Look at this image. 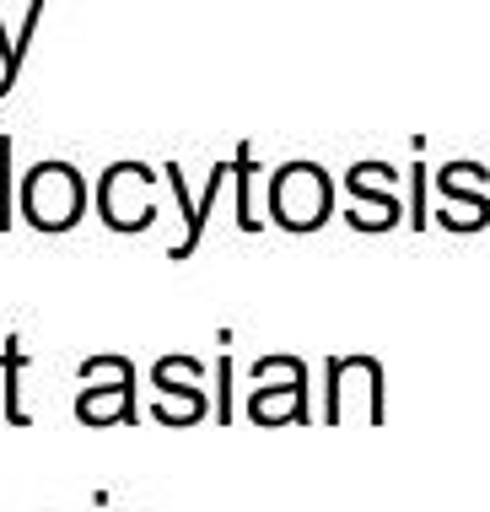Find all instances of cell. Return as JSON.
<instances>
[{
    "label": "cell",
    "mask_w": 490,
    "mask_h": 512,
    "mask_svg": "<svg viewBox=\"0 0 490 512\" xmlns=\"http://www.w3.org/2000/svg\"><path fill=\"white\" fill-rule=\"evenodd\" d=\"M92 205V189L81 178L76 162H60V157H44L22 173L17 184V216L27 221L33 232H70L81 227Z\"/></svg>",
    "instance_id": "cell-1"
},
{
    "label": "cell",
    "mask_w": 490,
    "mask_h": 512,
    "mask_svg": "<svg viewBox=\"0 0 490 512\" xmlns=\"http://www.w3.org/2000/svg\"><path fill=\"white\" fill-rule=\"evenodd\" d=\"M270 216L280 232H318L334 216V178L318 162H286L270 178Z\"/></svg>",
    "instance_id": "cell-2"
},
{
    "label": "cell",
    "mask_w": 490,
    "mask_h": 512,
    "mask_svg": "<svg viewBox=\"0 0 490 512\" xmlns=\"http://www.w3.org/2000/svg\"><path fill=\"white\" fill-rule=\"evenodd\" d=\"M157 173L146 162H108L97 178V216L108 232H146L157 221Z\"/></svg>",
    "instance_id": "cell-3"
},
{
    "label": "cell",
    "mask_w": 490,
    "mask_h": 512,
    "mask_svg": "<svg viewBox=\"0 0 490 512\" xmlns=\"http://www.w3.org/2000/svg\"><path fill=\"white\" fill-rule=\"evenodd\" d=\"M345 189L356 195V205L345 211V221L356 232H394L404 205L394 195V168L388 162H356V168L345 173Z\"/></svg>",
    "instance_id": "cell-4"
},
{
    "label": "cell",
    "mask_w": 490,
    "mask_h": 512,
    "mask_svg": "<svg viewBox=\"0 0 490 512\" xmlns=\"http://www.w3.org/2000/svg\"><path fill=\"white\" fill-rule=\"evenodd\" d=\"M383 421V372L372 356H345L329 367V421Z\"/></svg>",
    "instance_id": "cell-5"
},
{
    "label": "cell",
    "mask_w": 490,
    "mask_h": 512,
    "mask_svg": "<svg viewBox=\"0 0 490 512\" xmlns=\"http://www.w3.org/2000/svg\"><path fill=\"white\" fill-rule=\"evenodd\" d=\"M227 173H232V162H216V168H210V178H205V189H200V195H189L184 168H178V162H167V168H162L167 195L178 200V216H184V243H173V254H167V259H189L194 248H200V238H205V216H210V205H216L221 184H227Z\"/></svg>",
    "instance_id": "cell-6"
},
{
    "label": "cell",
    "mask_w": 490,
    "mask_h": 512,
    "mask_svg": "<svg viewBox=\"0 0 490 512\" xmlns=\"http://www.w3.org/2000/svg\"><path fill=\"white\" fill-rule=\"evenodd\" d=\"M194 378H200V362H189V356L157 362V389H162L157 421L162 426H194L205 415V394L194 389Z\"/></svg>",
    "instance_id": "cell-7"
},
{
    "label": "cell",
    "mask_w": 490,
    "mask_h": 512,
    "mask_svg": "<svg viewBox=\"0 0 490 512\" xmlns=\"http://www.w3.org/2000/svg\"><path fill=\"white\" fill-rule=\"evenodd\" d=\"M76 415L87 426H114V421H135V367L114 356V383L87 389L76 399Z\"/></svg>",
    "instance_id": "cell-8"
},
{
    "label": "cell",
    "mask_w": 490,
    "mask_h": 512,
    "mask_svg": "<svg viewBox=\"0 0 490 512\" xmlns=\"http://www.w3.org/2000/svg\"><path fill=\"white\" fill-rule=\"evenodd\" d=\"M307 372L297 367L291 372V383H275V389H259L254 399H248V415H254L259 426H280V421H291V415H297V421H307Z\"/></svg>",
    "instance_id": "cell-9"
},
{
    "label": "cell",
    "mask_w": 490,
    "mask_h": 512,
    "mask_svg": "<svg viewBox=\"0 0 490 512\" xmlns=\"http://www.w3.org/2000/svg\"><path fill=\"white\" fill-rule=\"evenodd\" d=\"M232 184H237V227L243 232H259V216H254V146H237L232 151Z\"/></svg>",
    "instance_id": "cell-10"
},
{
    "label": "cell",
    "mask_w": 490,
    "mask_h": 512,
    "mask_svg": "<svg viewBox=\"0 0 490 512\" xmlns=\"http://www.w3.org/2000/svg\"><path fill=\"white\" fill-rule=\"evenodd\" d=\"M0 367H6V421H11V426H27V410L17 405V378H22L27 356H22L17 340H6V356H0Z\"/></svg>",
    "instance_id": "cell-11"
},
{
    "label": "cell",
    "mask_w": 490,
    "mask_h": 512,
    "mask_svg": "<svg viewBox=\"0 0 490 512\" xmlns=\"http://www.w3.org/2000/svg\"><path fill=\"white\" fill-rule=\"evenodd\" d=\"M17 221V189H11V135H0V232Z\"/></svg>",
    "instance_id": "cell-12"
},
{
    "label": "cell",
    "mask_w": 490,
    "mask_h": 512,
    "mask_svg": "<svg viewBox=\"0 0 490 512\" xmlns=\"http://www.w3.org/2000/svg\"><path fill=\"white\" fill-rule=\"evenodd\" d=\"M410 173H415V216H410V221H415L420 232H426V162H415Z\"/></svg>",
    "instance_id": "cell-13"
}]
</instances>
